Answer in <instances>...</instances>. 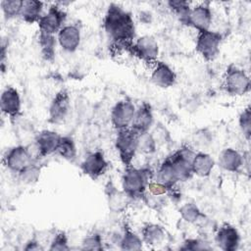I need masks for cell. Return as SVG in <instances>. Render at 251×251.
Wrapping results in <instances>:
<instances>
[{
	"label": "cell",
	"mask_w": 251,
	"mask_h": 251,
	"mask_svg": "<svg viewBox=\"0 0 251 251\" xmlns=\"http://www.w3.org/2000/svg\"><path fill=\"white\" fill-rule=\"evenodd\" d=\"M104 29L109 38L120 46L127 49L135 37V25L130 13L118 4L109 5L103 22Z\"/></svg>",
	"instance_id": "6da1fadb"
},
{
	"label": "cell",
	"mask_w": 251,
	"mask_h": 251,
	"mask_svg": "<svg viewBox=\"0 0 251 251\" xmlns=\"http://www.w3.org/2000/svg\"><path fill=\"white\" fill-rule=\"evenodd\" d=\"M151 171L148 168H136L132 165L125 168L122 176V189L131 198H142L150 181Z\"/></svg>",
	"instance_id": "7a4b0ae2"
},
{
	"label": "cell",
	"mask_w": 251,
	"mask_h": 251,
	"mask_svg": "<svg viewBox=\"0 0 251 251\" xmlns=\"http://www.w3.org/2000/svg\"><path fill=\"white\" fill-rule=\"evenodd\" d=\"M137 132L128 127L118 130L115 138V148L123 165L129 167L137 154Z\"/></svg>",
	"instance_id": "3957f363"
},
{
	"label": "cell",
	"mask_w": 251,
	"mask_h": 251,
	"mask_svg": "<svg viewBox=\"0 0 251 251\" xmlns=\"http://www.w3.org/2000/svg\"><path fill=\"white\" fill-rule=\"evenodd\" d=\"M224 87L231 96H242L250 90V78L246 72L230 64L224 75Z\"/></svg>",
	"instance_id": "277c9868"
},
{
	"label": "cell",
	"mask_w": 251,
	"mask_h": 251,
	"mask_svg": "<svg viewBox=\"0 0 251 251\" xmlns=\"http://www.w3.org/2000/svg\"><path fill=\"white\" fill-rule=\"evenodd\" d=\"M223 36L220 32L211 29L198 31L196 36L195 50L206 61H213L220 52Z\"/></svg>",
	"instance_id": "5b68a950"
},
{
	"label": "cell",
	"mask_w": 251,
	"mask_h": 251,
	"mask_svg": "<svg viewBox=\"0 0 251 251\" xmlns=\"http://www.w3.org/2000/svg\"><path fill=\"white\" fill-rule=\"evenodd\" d=\"M36 162L28 145H17L11 147L3 158L5 167L12 173H20L26 166Z\"/></svg>",
	"instance_id": "8992f818"
},
{
	"label": "cell",
	"mask_w": 251,
	"mask_h": 251,
	"mask_svg": "<svg viewBox=\"0 0 251 251\" xmlns=\"http://www.w3.org/2000/svg\"><path fill=\"white\" fill-rule=\"evenodd\" d=\"M67 13L58 4L51 5L47 12L42 15L37 25L39 32L50 35H56L60 29L65 25Z\"/></svg>",
	"instance_id": "52a82bcc"
},
{
	"label": "cell",
	"mask_w": 251,
	"mask_h": 251,
	"mask_svg": "<svg viewBox=\"0 0 251 251\" xmlns=\"http://www.w3.org/2000/svg\"><path fill=\"white\" fill-rule=\"evenodd\" d=\"M133 56L145 63H155L159 55L157 40L151 35L138 37L127 49Z\"/></svg>",
	"instance_id": "ba28073f"
},
{
	"label": "cell",
	"mask_w": 251,
	"mask_h": 251,
	"mask_svg": "<svg viewBox=\"0 0 251 251\" xmlns=\"http://www.w3.org/2000/svg\"><path fill=\"white\" fill-rule=\"evenodd\" d=\"M71 112V99L67 90L55 94L48 107V121L53 125L63 124Z\"/></svg>",
	"instance_id": "9c48e42d"
},
{
	"label": "cell",
	"mask_w": 251,
	"mask_h": 251,
	"mask_svg": "<svg viewBox=\"0 0 251 251\" xmlns=\"http://www.w3.org/2000/svg\"><path fill=\"white\" fill-rule=\"evenodd\" d=\"M136 107L129 99L117 102L111 111V124L117 130L130 127Z\"/></svg>",
	"instance_id": "30bf717a"
},
{
	"label": "cell",
	"mask_w": 251,
	"mask_h": 251,
	"mask_svg": "<svg viewBox=\"0 0 251 251\" xmlns=\"http://www.w3.org/2000/svg\"><path fill=\"white\" fill-rule=\"evenodd\" d=\"M196 151L189 146H182L169 156L179 178V181H184L193 176L191 164Z\"/></svg>",
	"instance_id": "8fae6325"
},
{
	"label": "cell",
	"mask_w": 251,
	"mask_h": 251,
	"mask_svg": "<svg viewBox=\"0 0 251 251\" xmlns=\"http://www.w3.org/2000/svg\"><path fill=\"white\" fill-rule=\"evenodd\" d=\"M109 163L100 150L90 152L85 156L80 164L81 172L92 179H97L102 176L108 170Z\"/></svg>",
	"instance_id": "7c38bea8"
},
{
	"label": "cell",
	"mask_w": 251,
	"mask_h": 251,
	"mask_svg": "<svg viewBox=\"0 0 251 251\" xmlns=\"http://www.w3.org/2000/svg\"><path fill=\"white\" fill-rule=\"evenodd\" d=\"M213 21V13L208 2L191 7L185 25L195 28L197 31L210 29Z\"/></svg>",
	"instance_id": "4fadbf2b"
},
{
	"label": "cell",
	"mask_w": 251,
	"mask_h": 251,
	"mask_svg": "<svg viewBox=\"0 0 251 251\" xmlns=\"http://www.w3.org/2000/svg\"><path fill=\"white\" fill-rule=\"evenodd\" d=\"M62 135L51 129H44L38 132L33 140L39 159L56 153Z\"/></svg>",
	"instance_id": "5bb4252c"
},
{
	"label": "cell",
	"mask_w": 251,
	"mask_h": 251,
	"mask_svg": "<svg viewBox=\"0 0 251 251\" xmlns=\"http://www.w3.org/2000/svg\"><path fill=\"white\" fill-rule=\"evenodd\" d=\"M215 241L218 247L224 251H235L240 244V234L233 226L224 224L218 228Z\"/></svg>",
	"instance_id": "9a60e30c"
},
{
	"label": "cell",
	"mask_w": 251,
	"mask_h": 251,
	"mask_svg": "<svg viewBox=\"0 0 251 251\" xmlns=\"http://www.w3.org/2000/svg\"><path fill=\"white\" fill-rule=\"evenodd\" d=\"M0 108L2 113L11 119L21 115L22 100L15 87L7 86L3 89L0 96Z\"/></svg>",
	"instance_id": "2e32d148"
},
{
	"label": "cell",
	"mask_w": 251,
	"mask_h": 251,
	"mask_svg": "<svg viewBox=\"0 0 251 251\" xmlns=\"http://www.w3.org/2000/svg\"><path fill=\"white\" fill-rule=\"evenodd\" d=\"M81 41L80 29L75 25H65L57 33V42L66 52L73 53L79 47Z\"/></svg>",
	"instance_id": "e0dca14e"
},
{
	"label": "cell",
	"mask_w": 251,
	"mask_h": 251,
	"mask_svg": "<svg viewBox=\"0 0 251 251\" xmlns=\"http://www.w3.org/2000/svg\"><path fill=\"white\" fill-rule=\"evenodd\" d=\"M151 80L155 85L161 88H169L175 85L176 75L167 63L156 61L151 72Z\"/></svg>",
	"instance_id": "ac0fdd59"
},
{
	"label": "cell",
	"mask_w": 251,
	"mask_h": 251,
	"mask_svg": "<svg viewBox=\"0 0 251 251\" xmlns=\"http://www.w3.org/2000/svg\"><path fill=\"white\" fill-rule=\"evenodd\" d=\"M153 123L154 116L151 105L148 102H142L135 110L130 128L137 133L149 131Z\"/></svg>",
	"instance_id": "d6986e66"
},
{
	"label": "cell",
	"mask_w": 251,
	"mask_h": 251,
	"mask_svg": "<svg viewBox=\"0 0 251 251\" xmlns=\"http://www.w3.org/2000/svg\"><path fill=\"white\" fill-rule=\"evenodd\" d=\"M218 164L226 172L237 173L243 166V155L234 148H225L219 155Z\"/></svg>",
	"instance_id": "ffe728a7"
},
{
	"label": "cell",
	"mask_w": 251,
	"mask_h": 251,
	"mask_svg": "<svg viewBox=\"0 0 251 251\" xmlns=\"http://www.w3.org/2000/svg\"><path fill=\"white\" fill-rule=\"evenodd\" d=\"M106 195L108 207L114 213H123L131 200L123 189L120 190L111 183L106 186Z\"/></svg>",
	"instance_id": "44dd1931"
},
{
	"label": "cell",
	"mask_w": 251,
	"mask_h": 251,
	"mask_svg": "<svg viewBox=\"0 0 251 251\" xmlns=\"http://www.w3.org/2000/svg\"><path fill=\"white\" fill-rule=\"evenodd\" d=\"M155 180L165 185L170 190H172L175 185L179 182L177 173L169 156L160 164L159 168L157 169Z\"/></svg>",
	"instance_id": "7402d4cb"
},
{
	"label": "cell",
	"mask_w": 251,
	"mask_h": 251,
	"mask_svg": "<svg viewBox=\"0 0 251 251\" xmlns=\"http://www.w3.org/2000/svg\"><path fill=\"white\" fill-rule=\"evenodd\" d=\"M215 167L214 158L205 151H198L195 153L191 169L193 175H196L200 177H207L211 175Z\"/></svg>",
	"instance_id": "603a6c76"
},
{
	"label": "cell",
	"mask_w": 251,
	"mask_h": 251,
	"mask_svg": "<svg viewBox=\"0 0 251 251\" xmlns=\"http://www.w3.org/2000/svg\"><path fill=\"white\" fill-rule=\"evenodd\" d=\"M166 232L164 228L157 224H146L141 229V238L143 243L150 246L162 244L165 240Z\"/></svg>",
	"instance_id": "cb8c5ba5"
},
{
	"label": "cell",
	"mask_w": 251,
	"mask_h": 251,
	"mask_svg": "<svg viewBox=\"0 0 251 251\" xmlns=\"http://www.w3.org/2000/svg\"><path fill=\"white\" fill-rule=\"evenodd\" d=\"M43 15V2L37 0H24L21 18L27 24L38 23Z\"/></svg>",
	"instance_id": "d4e9b609"
},
{
	"label": "cell",
	"mask_w": 251,
	"mask_h": 251,
	"mask_svg": "<svg viewBox=\"0 0 251 251\" xmlns=\"http://www.w3.org/2000/svg\"><path fill=\"white\" fill-rule=\"evenodd\" d=\"M119 245L122 250H140L143 246L141 236L136 234L127 225L124 226V231L119 240Z\"/></svg>",
	"instance_id": "484cf974"
},
{
	"label": "cell",
	"mask_w": 251,
	"mask_h": 251,
	"mask_svg": "<svg viewBox=\"0 0 251 251\" xmlns=\"http://www.w3.org/2000/svg\"><path fill=\"white\" fill-rule=\"evenodd\" d=\"M76 146L75 140L68 135L62 136L58 145L56 154L68 161H74L76 158Z\"/></svg>",
	"instance_id": "4316f807"
},
{
	"label": "cell",
	"mask_w": 251,
	"mask_h": 251,
	"mask_svg": "<svg viewBox=\"0 0 251 251\" xmlns=\"http://www.w3.org/2000/svg\"><path fill=\"white\" fill-rule=\"evenodd\" d=\"M180 218L188 224H196L198 221L205 218V215L201 212L195 203H184L178 210Z\"/></svg>",
	"instance_id": "83f0119b"
},
{
	"label": "cell",
	"mask_w": 251,
	"mask_h": 251,
	"mask_svg": "<svg viewBox=\"0 0 251 251\" xmlns=\"http://www.w3.org/2000/svg\"><path fill=\"white\" fill-rule=\"evenodd\" d=\"M157 143L150 131L137 134V153L151 155L157 151Z\"/></svg>",
	"instance_id": "f1b7e54d"
},
{
	"label": "cell",
	"mask_w": 251,
	"mask_h": 251,
	"mask_svg": "<svg viewBox=\"0 0 251 251\" xmlns=\"http://www.w3.org/2000/svg\"><path fill=\"white\" fill-rule=\"evenodd\" d=\"M41 174V167L38 165L37 161L32 162L28 166H26L25 169H23L20 173L17 174V176L19 180L24 184H32L35 183Z\"/></svg>",
	"instance_id": "f546056e"
},
{
	"label": "cell",
	"mask_w": 251,
	"mask_h": 251,
	"mask_svg": "<svg viewBox=\"0 0 251 251\" xmlns=\"http://www.w3.org/2000/svg\"><path fill=\"white\" fill-rule=\"evenodd\" d=\"M39 46L43 58L47 61H51L55 55V47L57 43V37L46 33L39 32Z\"/></svg>",
	"instance_id": "4dcf8cb0"
},
{
	"label": "cell",
	"mask_w": 251,
	"mask_h": 251,
	"mask_svg": "<svg viewBox=\"0 0 251 251\" xmlns=\"http://www.w3.org/2000/svg\"><path fill=\"white\" fill-rule=\"evenodd\" d=\"M22 0H3L0 3V7L4 18L7 20L21 17L23 9Z\"/></svg>",
	"instance_id": "1f68e13d"
},
{
	"label": "cell",
	"mask_w": 251,
	"mask_h": 251,
	"mask_svg": "<svg viewBox=\"0 0 251 251\" xmlns=\"http://www.w3.org/2000/svg\"><path fill=\"white\" fill-rule=\"evenodd\" d=\"M167 5L170 8V10L177 16L179 21L183 25H185V22L187 20L188 14H189L190 9H191L190 3L187 2V1H174V0H172V1H168Z\"/></svg>",
	"instance_id": "d6a6232c"
},
{
	"label": "cell",
	"mask_w": 251,
	"mask_h": 251,
	"mask_svg": "<svg viewBox=\"0 0 251 251\" xmlns=\"http://www.w3.org/2000/svg\"><path fill=\"white\" fill-rule=\"evenodd\" d=\"M238 126L243 134V137L249 141L251 136V109L250 107H246L242 110L238 117Z\"/></svg>",
	"instance_id": "836d02e7"
},
{
	"label": "cell",
	"mask_w": 251,
	"mask_h": 251,
	"mask_svg": "<svg viewBox=\"0 0 251 251\" xmlns=\"http://www.w3.org/2000/svg\"><path fill=\"white\" fill-rule=\"evenodd\" d=\"M80 248L82 250H93V251L102 250L104 248L102 236L97 232H93L84 236L80 243Z\"/></svg>",
	"instance_id": "e575fe53"
},
{
	"label": "cell",
	"mask_w": 251,
	"mask_h": 251,
	"mask_svg": "<svg viewBox=\"0 0 251 251\" xmlns=\"http://www.w3.org/2000/svg\"><path fill=\"white\" fill-rule=\"evenodd\" d=\"M51 251H67L70 250V244H69V238L66 232L59 231L51 240L50 245L48 247Z\"/></svg>",
	"instance_id": "d590c367"
},
{
	"label": "cell",
	"mask_w": 251,
	"mask_h": 251,
	"mask_svg": "<svg viewBox=\"0 0 251 251\" xmlns=\"http://www.w3.org/2000/svg\"><path fill=\"white\" fill-rule=\"evenodd\" d=\"M181 250H206L210 247L204 241L197 238H188L182 242L180 246Z\"/></svg>",
	"instance_id": "8d00e7d4"
},
{
	"label": "cell",
	"mask_w": 251,
	"mask_h": 251,
	"mask_svg": "<svg viewBox=\"0 0 251 251\" xmlns=\"http://www.w3.org/2000/svg\"><path fill=\"white\" fill-rule=\"evenodd\" d=\"M193 140L197 146L201 148H206L211 144L212 136L210 132H208L206 129H200L199 131L195 132Z\"/></svg>",
	"instance_id": "74e56055"
},
{
	"label": "cell",
	"mask_w": 251,
	"mask_h": 251,
	"mask_svg": "<svg viewBox=\"0 0 251 251\" xmlns=\"http://www.w3.org/2000/svg\"><path fill=\"white\" fill-rule=\"evenodd\" d=\"M146 191L152 195L163 196L167 194L170 191V189L167 188L165 185L161 184L160 182H158L157 180H150L147 185Z\"/></svg>",
	"instance_id": "f35d334b"
},
{
	"label": "cell",
	"mask_w": 251,
	"mask_h": 251,
	"mask_svg": "<svg viewBox=\"0 0 251 251\" xmlns=\"http://www.w3.org/2000/svg\"><path fill=\"white\" fill-rule=\"evenodd\" d=\"M151 134H152V136L154 137V139H155L157 145L167 142L166 140H167V138H168V136H169L168 132L166 131V128H164V127L161 126H156V127L153 129V131L151 132Z\"/></svg>",
	"instance_id": "ab89813d"
},
{
	"label": "cell",
	"mask_w": 251,
	"mask_h": 251,
	"mask_svg": "<svg viewBox=\"0 0 251 251\" xmlns=\"http://www.w3.org/2000/svg\"><path fill=\"white\" fill-rule=\"evenodd\" d=\"M24 249L27 250V251H30V250L31 251H38V250H43V247L41 246V244L37 240L30 239L25 243Z\"/></svg>",
	"instance_id": "60d3db41"
}]
</instances>
